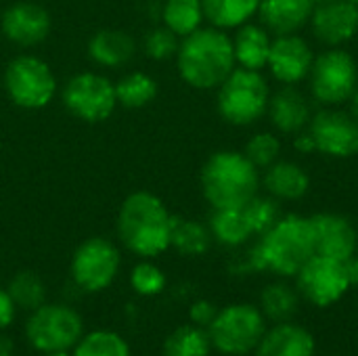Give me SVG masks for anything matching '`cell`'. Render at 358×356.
<instances>
[{
  "label": "cell",
  "instance_id": "1",
  "mask_svg": "<svg viewBox=\"0 0 358 356\" xmlns=\"http://www.w3.org/2000/svg\"><path fill=\"white\" fill-rule=\"evenodd\" d=\"M315 256L310 220L300 214H283L273 229L260 235L248 252V269L268 271L279 277H296Z\"/></svg>",
  "mask_w": 358,
  "mask_h": 356
},
{
  "label": "cell",
  "instance_id": "2",
  "mask_svg": "<svg viewBox=\"0 0 358 356\" xmlns=\"http://www.w3.org/2000/svg\"><path fill=\"white\" fill-rule=\"evenodd\" d=\"M174 59L182 82L195 90H216L237 67L233 38L212 25L180 38Z\"/></svg>",
  "mask_w": 358,
  "mask_h": 356
},
{
  "label": "cell",
  "instance_id": "3",
  "mask_svg": "<svg viewBox=\"0 0 358 356\" xmlns=\"http://www.w3.org/2000/svg\"><path fill=\"white\" fill-rule=\"evenodd\" d=\"M174 216L151 191L130 193L117 212V235L122 243L141 258H155L170 248Z\"/></svg>",
  "mask_w": 358,
  "mask_h": 356
},
{
  "label": "cell",
  "instance_id": "4",
  "mask_svg": "<svg viewBox=\"0 0 358 356\" xmlns=\"http://www.w3.org/2000/svg\"><path fill=\"white\" fill-rule=\"evenodd\" d=\"M203 199L212 210L243 208L260 193V170L245 157L243 151L220 149L212 153L199 174Z\"/></svg>",
  "mask_w": 358,
  "mask_h": 356
},
{
  "label": "cell",
  "instance_id": "5",
  "mask_svg": "<svg viewBox=\"0 0 358 356\" xmlns=\"http://www.w3.org/2000/svg\"><path fill=\"white\" fill-rule=\"evenodd\" d=\"M271 92V84L262 71L235 67L216 88V109L231 126H254L266 115Z\"/></svg>",
  "mask_w": 358,
  "mask_h": 356
},
{
  "label": "cell",
  "instance_id": "6",
  "mask_svg": "<svg viewBox=\"0 0 358 356\" xmlns=\"http://www.w3.org/2000/svg\"><path fill=\"white\" fill-rule=\"evenodd\" d=\"M306 82L310 97L321 107H342L358 86L357 59L344 46L325 48L315 55Z\"/></svg>",
  "mask_w": 358,
  "mask_h": 356
},
{
  "label": "cell",
  "instance_id": "7",
  "mask_svg": "<svg viewBox=\"0 0 358 356\" xmlns=\"http://www.w3.org/2000/svg\"><path fill=\"white\" fill-rule=\"evenodd\" d=\"M264 334V315L252 304H231L218 311L216 319L208 327L212 346L231 356L256 350Z\"/></svg>",
  "mask_w": 358,
  "mask_h": 356
},
{
  "label": "cell",
  "instance_id": "8",
  "mask_svg": "<svg viewBox=\"0 0 358 356\" xmlns=\"http://www.w3.org/2000/svg\"><path fill=\"white\" fill-rule=\"evenodd\" d=\"M4 90L21 109H42L57 92V78L46 61L36 55H19L4 69Z\"/></svg>",
  "mask_w": 358,
  "mask_h": 356
},
{
  "label": "cell",
  "instance_id": "9",
  "mask_svg": "<svg viewBox=\"0 0 358 356\" xmlns=\"http://www.w3.org/2000/svg\"><path fill=\"white\" fill-rule=\"evenodd\" d=\"M27 342L40 353L71 350L84 336V321L76 308L65 304H42L31 311L25 325Z\"/></svg>",
  "mask_w": 358,
  "mask_h": 356
},
{
  "label": "cell",
  "instance_id": "10",
  "mask_svg": "<svg viewBox=\"0 0 358 356\" xmlns=\"http://www.w3.org/2000/svg\"><path fill=\"white\" fill-rule=\"evenodd\" d=\"M63 105L65 109L88 124L105 122L113 115L117 107L115 84L94 71H84L73 76L63 88Z\"/></svg>",
  "mask_w": 358,
  "mask_h": 356
},
{
  "label": "cell",
  "instance_id": "11",
  "mask_svg": "<svg viewBox=\"0 0 358 356\" xmlns=\"http://www.w3.org/2000/svg\"><path fill=\"white\" fill-rule=\"evenodd\" d=\"M120 250L105 237H90L71 256V279L84 292L107 290L120 273Z\"/></svg>",
  "mask_w": 358,
  "mask_h": 356
},
{
  "label": "cell",
  "instance_id": "12",
  "mask_svg": "<svg viewBox=\"0 0 358 356\" xmlns=\"http://www.w3.org/2000/svg\"><path fill=\"white\" fill-rule=\"evenodd\" d=\"M315 141L317 153L334 159L358 155V122L342 107H321L313 113L306 128Z\"/></svg>",
  "mask_w": 358,
  "mask_h": 356
},
{
  "label": "cell",
  "instance_id": "13",
  "mask_svg": "<svg viewBox=\"0 0 358 356\" xmlns=\"http://www.w3.org/2000/svg\"><path fill=\"white\" fill-rule=\"evenodd\" d=\"M300 294L315 306H331L352 287L344 262L315 254L296 275Z\"/></svg>",
  "mask_w": 358,
  "mask_h": 356
},
{
  "label": "cell",
  "instance_id": "14",
  "mask_svg": "<svg viewBox=\"0 0 358 356\" xmlns=\"http://www.w3.org/2000/svg\"><path fill=\"white\" fill-rule=\"evenodd\" d=\"M315 61V50L310 42L300 34L275 36L266 69L273 80L283 86H298L306 82Z\"/></svg>",
  "mask_w": 358,
  "mask_h": 356
},
{
  "label": "cell",
  "instance_id": "15",
  "mask_svg": "<svg viewBox=\"0 0 358 356\" xmlns=\"http://www.w3.org/2000/svg\"><path fill=\"white\" fill-rule=\"evenodd\" d=\"M313 36L325 48L346 46L358 36V6L352 0H325L315 4L310 21Z\"/></svg>",
  "mask_w": 358,
  "mask_h": 356
},
{
  "label": "cell",
  "instance_id": "16",
  "mask_svg": "<svg viewBox=\"0 0 358 356\" xmlns=\"http://www.w3.org/2000/svg\"><path fill=\"white\" fill-rule=\"evenodd\" d=\"M50 13L31 0H19L4 8L0 17V29L4 38L17 46H36L50 34Z\"/></svg>",
  "mask_w": 358,
  "mask_h": 356
},
{
  "label": "cell",
  "instance_id": "17",
  "mask_svg": "<svg viewBox=\"0 0 358 356\" xmlns=\"http://www.w3.org/2000/svg\"><path fill=\"white\" fill-rule=\"evenodd\" d=\"M308 220L315 239V254L340 262H346L357 254L358 233L346 216L336 212H319L308 216Z\"/></svg>",
  "mask_w": 358,
  "mask_h": 356
},
{
  "label": "cell",
  "instance_id": "18",
  "mask_svg": "<svg viewBox=\"0 0 358 356\" xmlns=\"http://www.w3.org/2000/svg\"><path fill=\"white\" fill-rule=\"evenodd\" d=\"M313 105L298 86H283L271 92L268 99V122L279 134H298L308 128L313 120Z\"/></svg>",
  "mask_w": 358,
  "mask_h": 356
},
{
  "label": "cell",
  "instance_id": "19",
  "mask_svg": "<svg viewBox=\"0 0 358 356\" xmlns=\"http://www.w3.org/2000/svg\"><path fill=\"white\" fill-rule=\"evenodd\" d=\"M260 183L266 195L275 197L277 201H298L310 191V174L300 164L289 159H277L264 168Z\"/></svg>",
  "mask_w": 358,
  "mask_h": 356
},
{
  "label": "cell",
  "instance_id": "20",
  "mask_svg": "<svg viewBox=\"0 0 358 356\" xmlns=\"http://www.w3.org/2000/svg\"><path fill=\"white\" fill-rule=\"evenodd\" d=\"M313 8L310 0H262L256 17L273 36L300 34L308 25Z\"/></svg>",
  "mask_w": 358,
  "mask_h": 356
},
{
  "label": "cell",
  "instance_id": "21",
  "mask_svg": "<svg viewBox=\"0 0 358 356\" xmlns=\"http://www.w3.org/2000/svg\"><path fill=\"white\" fill-rule=\"evenodd\" d=\"M233 38V52H235V63L237 67L243 69H254L262 71L266 69L271 46H273V34L258 21H250L241 27L235 29Z\"/></svg>",
  "mask_w": 358,
  "mask_h": 356
},
{
  "label": "cell",
  "instance_id": "22",
  "mask_svg": "<svg viewBox=\"0 0 358 356\" xmlns=\"http://www.w3.org/2000/svg\"><path fill=\"white\" fill-rule=\"evenodd\" d=\"M256 356H315V338L300 325L281 323L262 336Z\"/></svg>",
  "mask_w": 358,
  "mask_h": 356
},
{
  "label": "cell",
  "instance_id": "23",
  "mask_svg": "<svg viewBox=\"0 0 358 356\" xmlns=\"http://www.w3.org/2000/svg\"><path fill=\"white\" fill-rule=\"evenodd\" d=\"M136 52L134 38L124 29H101L88 42V55L96 65L122 67Z\"/></svg>",
  "mask_w": 358,
  "mask_h": 356
},
{
  "label": "cell",
  "instance_id": "24",
  "mask_svg": "<svg viewBox=\"0 0 358 356\" xmlns=\"http://www.w3.org/2000/svg\"><path fill=\"white\" fill-rule=\"evenodd\" d=\"M262 0H201L206 21L218 29H237L250 23L260 8Z\"/></svg>",
  "mask_w": 358,
  "mask_h": 356
},
{
  "label": "cell",
  "instance_id": "25",
  "mask_svg": "<svg viewBox=\"0 0 358 356\" xmlns=\"http://www.w3.org/2000/svg\"><path fill=\"white\" fill-rule=\"evenodd\" d=\"M210 233L212 237L229 248H237L243 245L252 235V229L245 220L243 208H220V210H212L210 216Z\"/></svg>",
  "mask_w": 358,
  "mask_h": 356
},
{
  "label": "cell",
  "instance_id": "26",
  "mask_svg": "<svg viewBox=\"0 0 358 356\" xmlns=\"http://www.w3.org/2000/svg\"><path fill=\"white\" fill-rule=\"evenodd\" d=\"M164 27H168L178 38H185L201 27L206 21L201 0H166L162 8Z\"/></svg>",
  "mask_w": 358,
  "mask_h": 356
},
{
  "label": "cell",
  "instance_id": "27",
  "mask_svg": "<svg viewBox=\"0 0 358 356\" xmlns=\"http://www.w3.org/2000/svg\"><path fill=\"white\" fill-rule=\"evenodd\" d=\"M212 233L210 227L191 220V218H178L174 216L172 222V237L170 248H174L182 256H201L212 245Z\"/></svg>",
  "mask_w": 358,
  "mask_h": 356
},
{
  "label": "cell",
  "instance_id": "28",
  "mask_svg": "<svg viewBox=\"0 0 358 356\" xmlns=\"http://www.w3.org/2000/svg\"><path fill=\"white\" fill-rule=\"evenodd\" d=\"M157 97V82L145 71L126 73L115 82V99L117 105L126 109H143L153 103Z\"/></svg>",
  "mask_w": 358,
  "mask_h": 356
},
{
  "label": "cell",
  "instance_id": "29",
  "mask_svg": "<svg viewBox=\"0 0 358 356\" xmlns=\"http://www.w3.org/2000/svg\"><path fill=\"white\" fill-rule=\"evenodd\" d=\"M210 348L212 342L203 327L182 325L166 338L164 356H208Z\"/></svg>",
  "mask_w": 358,
  "mask_h": 356
},
{
  "label": "cell",
  "instance_id": "30",
  "mask_svg": "<svg viewBox=\"0 0 358 356\" xmlns=\"http://www.w3.org/2000/svg\"><path fill=\"white\" fill-rule=\"evenodd\" d=\"M298 308V294L285 283H271L260 296V311L264 317L285 323L294 317Z\"/></svg>",
  "mask_w": 358,
  "mask_h": 356
},
{
  "label": "cell",
  "instance_id": "31",
  "mask_svg": "<svg viewBox=\"0 0 358 356\" xmlns=\"http://www.w3.org/2000/svg\"><path fill=\"white\" fill-rule=\"evenodd\" d=\"M6 292L10 294L15 306L25 308V311H36L38 306H42L44 304V296H46L44 281L34 271H21V273H17L10 279Z\"/></svg>",
  "mask_w": 358,
  "mask_h": 356
},
{
  "label": "cell",
  "instance_id": "32",
  "mask_svg": "<svg viewBox=\"0 0 358 356\" xmlns=\"http://www.w3.org/2000/svg\"><path fill=\"white\" fill-rule=\"evenodd\" d=\"M73 356H130V346L122 336L99 329L80 338Z\"/></svg>",
  "mask_w": 358,
  "mask_h": 356
},
{
  "label": "cell",
  "instance_id": "33",
  "mask_svg": "<svg viewBox=\"0 0 358 356\" xmlns=\"http://www.w3.org/2000/svg\"><path fill=\"white\" fill-rule=\"evenodd\" d=\"M245 220L252 229V235H264L268 229L277 225V220L283 216L281 206L275 197L271 195H254L245 206H243Z\"/></svg>",
  "mask_w": 358,
  "mask_h": 356
},
{
  "label": "cell",
  "instance_id": "34",
  "mask_svg": "<svg viewBox=\"0 0 358 356\" xmlns=\"http://www.w3.org/2000/svg\"><path fill=\"white\" fill-rule=\"evenodd\" d=\"M245 157L262 172L277 159H281V141L275 132L262 130L250 136V141L243 147Z\"/></svg>",
  "mask_w": 358,
  "mask_h": 356
},
{
  "label": "cell",
  "instance_id": "35",
  "mask_svg": "<svg viewBox=\"0 0 358 356\" xmlns=\"http://www.w3.org/2000/svg\"><path fill=\"white\" fill-rule=\"evenodd\" d=\"M130 285L141 296H157L166 290V275L159 266L145 260L138 262L130 273Z\"/></svg>",
  "mask_w": 358,
  "mask_h": 356
},
{
  "label": "cell",
  "instance_id": "36",
  "mask_svg": "<svg viewBox=\"0 0 358 356\" xmlns=\"http://www.w3.org/2000/svg\"><path fill=\"white\" fill-rule=\"evenodd\" d=\"M178 46H180V38L164 25L155 27L153 31L145 36V52L149 59H155V61L174 59L178 52Z\"/></svg>",
  "mask_w": 358,
  "mask_h": 356
},
{
  "label": "cell",
  "instance_id": "37",
  "mask_svg": "<svg viewBox=\"0 0 358 356\" xmlns=\"http://www.w3.org/2000/svg\"><path fill=\"white\" fill-rule=\"evenodd\" d=\"M216 315H218V308L208 300H197L189 311V317H191L193 325H197V327H210L212 321L216 319Z\"/></svg>",
  "mask_w": 358,
  "mask_h": 356
},
{
  "label": "cell",
  "instance_id": "38",
  "mask_svg": "<svg viewBox=\"0 0 358 356\" xmlns=\"http://www.w3.org/2000/svg\"><path fill=\"white\" fill-rule=\"evenodd\" d=\"M15 302L10 298V294L6 290H0V332L6 329L13 321H15Z\"/></svg>",
  "mask_w": 358,
  "mask_h": 356
},
{
  "label": "cell",
  "instance_id": "39",
  "mask_svg": "<svg viewBox=\"0 0 358 356\" xmlns=\"http://www.w3.org/2000/svg\"><path fill=\"white\" fill-rule=\"evenodd\" d=\"M294 149H296L298 153H302V155L317 153V149H315V141H313V136H310V132H308V130H302V132L294 134Z\"/></svg>",
  "mask_w": 358,
  "mask_h": 356
},
{
  "label": "cell",
  "instance_id": "40",
  "mask_svg": "<svg viewBox=\"0 0 358 356\" xmlns=\"http://www.w3.org/2000/svg\"><path fill=\"white\" fill-rule=\"evenodd\" d=\"M344 266H346V273H348V281H350V285L352 287H357L358 285V256L355 254L352 258H348L346 262H344Z\"/></svg>",
  "mask_w": 358,
  "mask_h": 356
},
{
  "label": "cell",
  "instance_id": "41",
  "mask_svg": "<svg viewBox=\"0 0 358 356\" xmlns=\"http://www.w3.org/2000/svg\"><path fill=\"white\" fill-rule=\"evenodd\" d=\"M0 356H13V342L0 332Z\"/></svg>",
  "mask_w": 358,
  "mask_h": 356
},
{
  "label": "cell",
  "instance_id": "42",
  "mask_svg": "<svg viewBox=\"0 0 358 356\" xmlns=\"http://www.w3.org/2000/svg\"><path fill=\"white\" fill-rule=\"evenodd\" d=\"M350 113H352V118L357 120L358 122V86H357V90L352 92V97H350Z\"/></svg>",
  "mask_w": 358,
  "mask_h": 356
},
{
  "label": "cell",
  "instance_id": "43",
  "mask_svg": "<svg viewBox=\"0 0 358 356\" xmlns=\"http://www.w3.org/2000/svg\"><path fill=\"white\" fill-rule=\"evenodd\" d=\"M46 356H73V355H69V350H61V353H46Z\"/></svg>",
  "mask_w": 358,
  "mask_h": 356
},
{
  "label": "cell",
  "instance_id": "44",
  "mask_svg": "<svg viewBox=\"0 0 358 356\" xmlns=\"http://www.w3.org/2000/svg\"><path fill=\"white\" fill-rule=\"evenodd\" d=\"M313 4H319V2H325V0H310Z\"/></svg>",
  "mask_w": 358,
  "mask_h": 356
},
{
  "label": "cell",
  "instance_id": "45",
  "mask_svg": "<svg viewBox=\"0 0 358 356\" xmlns=\"http://www.w3.org/2000/svg\"><path fill=\"white\" fill-rule=\"evenodd\" d=\"M352 2H355V4H357V6H358V0H352Z\"/></svg>",
  "mask_w": 358,
  "mask_h": 356
},
{
  "label": "cell",
  "instance_id": "46",
  "mask_svg": "<svg viewBox=\"0 0 358 356\" xmlns=\"http://www.w3.org/2000/svg\"><path fill=\"white\" fill-rule=\"evenodd\" d=\"M357 256H358V250H357Z\"/></svg>",
  "mask_w": 358,
  "mask_h": 356
}]
</instances>
